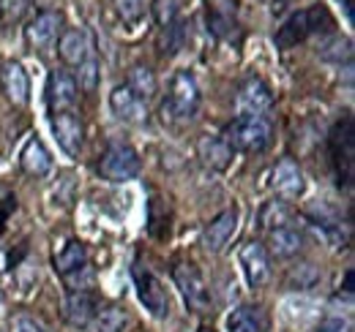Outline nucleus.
Here are the masks:
<instances>
[{
	"mask_svg": "<svg viewBox=\"0 0 355 332\" xmlns=\"http://www.w3.org/2000/svg\"><path fill=\"white\" fill-rule=\"evenodd\" d=\"M273 139V125L266 115H238L232 123L224 128V142L249 156H260L270 147Z\"/></svg>",
	"mask_w": 355,
	"mask_h": 332,
	"instance_id": "nucleus-1",
	"label": "nucleus"
},
{
	"mask_svg": "<svg viewBox=\"0 0 355 332\" xmlns=\"http://www.w3.org/2000/svg\"><path fill=\"white\" fill-rule=\"evenodd\" d=\"M328 28H334V19H331L328 8L325 6H309V8L295 11L284 19V25L276 30V44L282 49H290V46H298L309 36L320 33V30H328Z\"/></svg>",
	"mask_w": 355,
	"mask_h": 332,
	"instance_id": "nucleus-2",
	"label": "nucleus"
},
{
	"mask_svg": "<svg viewBox=\"0 0 355 332\" xmlns=\"http://www.w3.org/2000/svg\"><path fill=\"white\" fill-rule=\"evenodd\" d=\"M200 109V84L191 71L180 68L170 82V95L164 101V112H170L175 120H191Z\"/></svg>",
	"mask_w": 355,
	"mask_h": 332,
	"instance_id": "nucleus-3",
	"label": "nucleus"
},
{
	"mask_svg": "<svg viewBox=\"0 0 355 332\" xmlns=\"http://www.w3.org/2000/svg\"><path fill=\"white\" fill-rule=\"evenodd\" d=\"M331 164L336 172V183L339 185H350L353 180V156H355V139H353V118H345L334 125L331 139Z\"/></svg>",
	"mask_w": 355,
	"mask_h": 332,
	"instance_id": "nucleus-4",
	"label": "nucleus"
},
{
	"mask_svg": "<svg viewBox=\"0 0 355 332\" xmlns=\"http://www.w3.org/2000/svg\"><path fill=\"white\" fill-rule=\"evenodd\" d=\"M238 0H205V25L208 33L219 42L238 44L243 30H241V19H238Z\"/></svg>",
	"mask_w": 355,
	"mask_h": 332,
	"instance_id": "nucleus-5",
	"label": "nucleus"
},
{
	"mask_svg": "<svg viewBox=\"0 0 355 332\" xmlns=\"http://www.w3.org/2000/svg\"><path fill=\"white\" fill-rule=\"evenodd\" d=\"M142 161L132 145H112L98 161V174L110 183H129L139 174Z\"/></svg>",
	"mask_w": 355,
	"mask_h": 332,
	"instance_id": "nucleus-6",
	"label": "nucleus"
},
{
	"mask_svg": "<svg viewBox=\"0 0 355 332\" xmlns=\"http://www.w3.org/2000/svg\"><path fill=\"white\" fill-rule=\"evenodd\" d=\"M132 278L145 311H150V316H156V319H164L170 313V297H167V291L162 286V281L145 264H139V261L132 267Z\"/></svg>",
	"mask_w": 355,
	"mask_h": 332,
	"instance_id": "nucleus-7",
	"label": "nucleus"
},
{
	"mask_svg": "<svg viewBox=\"0 0 355 332\" xmlns=\"http://www.w3.org/2000/svg\"><path fill=\"white\" fill-rule=\"evenodd\" d=\"M173 281L175 286L180 289V297L183 302L194 311V313H205L211 308V291H208V284L205 278L200 275V270L194 264H175L173 270Z\"/></svg>",
	"mask_w": 355,
	"mask_h": 332,
	"instance_id": "nucleus-8",
	"label": "nucleus"
},
{
	"mask_svg": "<svg viewBox=\"0 0 355 332\" xmlns=\"http://www.w3.org/2000/svg\"><path fill=\"white\" fill-rule=\"evenodd\" d=\"M60 25H63V14H60V11H52V8L39 11V14L28 22V28H25V42H28V46H31L33 52L44 55V52H49V49L55 46V42H58Z\"/></svg>",
	"mask_w": 355,
	"mask_h": 332,
	"instance_id": "nucleus-9",
	"label": "nucleus"
},
{
	"mask_svg": "<svg viewBox=\"0 0 355 332\" xmlns=\"http://www.w3.org/2000/svg\"><path fill=\"white\" fill-rule=\"evenodd\" d=\"M44 93H46V107H49L52 115H58V112H74L77 95H80L77 82H74V74H69L63 68L49 71Z\"/></svg>",
	"mask_w": 355,
	"mask_h": 332,
	"instance_id": "nucleus-10",
	"label": "nucleus"
},
{
	"mask_svg": "<svg viewBox=\"0 0 355 332\" xmlns=\"http://www.w3.org/2000/svg\"><path fill=\"white\" fill-rule=\"evenodd\" d=\"M49 125H52V133L60 145V150L71 158L80 156L83 150V142H85V125L77 118V112H58V115H49Z\"/></svg>",
	"mask_w": 355,
	"mask_h": 332,
	"instance_id": "nucleus-11",
	"label": "nucleus"
},
{
	"mask_svg": "<svg viewBox=\"0 0 355 332\" xmlns=\"http://www.w3.org/2000/svg\"><path fill=\"white\" fill-rule=\"evenodd\" d=\"M238 261H241V270L246 275V284L252 289H260L270 281V259H268V250L263 243H246L238 250Z\"/></svg>",
	"mask_w": 355,
	"mask_h": 332,
	"instance_id": "nucleus-12",
	"label": "nucleus"
},
{
	"mask_svg": "<svg viewBox=\"0 0 355 332\" xmlns=\"http://www.w3.org/2000/svg\"><path fill=\"white\" fill-rule=\"evenodd\" d=\"M0 90L14 107H25L31 101V80L17 60H6L0 66Z\"/></svg>",
	"mask_w": 355,
	"mask_h": 332,
	"instance_id": "nucleus-13",
	"label": "nucleus"
},
{
	"mask_svg": "<svg viewBox=\"0 0 355 332\" xmlns=\"http://www.w3.org/2000/svg\"><path fill=\"white\" fill-rule=\"evenodd\" d=\"M235 232H238V210L230 208L219 212L208 226H205V232H202V246L211 250V253H219L224 250V246L235 237Z\"/></svg>",
	"mask_w": 355,
	"mask_h": 332,
	"instance_id": "nucleus-14",
	"label": "nucleus"
},
{
	"mask_svg": "<svg viewBox=\"0 0 355 332\" xmlns=\"http://www.w3.org/2000/svg\"><path fill=\"white\" fill-rule=\"evenodd\" d=\"M270 107H273V95L263 80L252 77L241 84V90H238V112L241 115H266Z\"/></svg>",
	"mask_w": 355,
	"mask_h": 332,
	"instance_id": "nucleus-15",
	"label": "nucleus"
},
{
	"mask_svg": "<svg viewBox=\"0 0 355 332\" xmlns=\"http://www.w3.org/2000/svg\"><path fill=\"white\" fill-rule=\"evenodd\" d=\"M304 188H306L304 172L293 158H282L279 164L273 166V191L282 199H298L304 194Z\"/></svg>",
	"mask_w": 355,
	"mask_h": 332,
	"instance_id": "nucleus-16",
	"label": "nucleus"
},
{
	"mask_svg": "<svg viewBox=\"0 0 355 332\" xmlns=\"http://www.w3.org/2000/svg\"><path fill=\"white\" fill-rule=\"evenodd\" d=\"M110 107H112V112H115L123 123L139 125L148 120V104H145L139 95H134L126 84H121V87H115V90L110 93Z\"/></svg>",
	"mask_w": 355,
	"mask_h": 332,
	"instance_id": "nucleus-17",
	"label": "nucleus"
},
{
	"mask_svg": "<svg viewBox=\"0 0 355 332\" xmlns=\"http://www.w3.org/2000/svg\"><path fill=\"white\" fill-rule=\"evenodd\" d=\"M90 36L88 30H83V28H74V30H66V33H60V39H58V55H60V60L66 63V66H74V68H80L85 60L90 57Z\"/></svg>",
	"mask_w": 355,
	"mask_h": 332,
	"instance_id": "nucleus-18",
	"label": "nucleus"
},
{
	"mask_svg": "<svg viewBox=\"0 0 355 332\" xmlns=\"http://www.w3.org/2000/svg\"><path fill=\"white\" fill-rule=\"evenodd\" d=\"M98 313V305L93 299V294L88 291H71L66 297V305H63V316L71 327H88L90 322L96 319Z\"/></svg>",
	"mask_w": 355,
	"mask_h": 332,
	"instance_id": "nucleus-19",
	"label": "nucleus"
},
{
	"mask_svg": "<svg viewBox=\"0 0 355 332\" xmlns=\"http://www.w3.org/2000/svg\"><path fill=\"white\" fill-rule=\"evenodd\" d=\"M19 166H22V172L31 174V177H46V174H49V169H52V156H49V150L44 147L42 139L33 136V139L25 142V147H22V153H19Z\"/></svg>",
	"mask_w": 355,
	"mask_h": 332,
	"instance_id": "nucleus-20",
	"label": "nucleus"
},
{
	"mask_svg": "<svg viewBox=\"0 0 355 332\" xmlns=\"http://www.w3.org/2000/svg\"><path fill=\"white\" fill-rule=\"evenodd\" d=\"M230 332H268V316L257 305H241L227 319Z\"/></svg>",
	"mask_w": 355,
	"mask_h": 332,
	"instance_id": "nucleus-21",
	"label": "nucleus"
},
{
	"mask_svg": "<svg viewBox=\"0 0 355 332\" xmlns=\"http://www.w3.org/2000/svg\"><path fill=\"white\" fill-rule=\"evenodd\" d=\"M197 153L202 158V164L216 169V172H224L230 161H232V147L224 142V136H202L200 145H197Z\"/></svg>",
	"mask_w": 355,
	"mask_h": 332,
	"instance_id": "nucleus-22",
	"label": "nucleus"
},
{
	"mask_svg": "<svg viewBox=\"0 0 355 332\" xmlns=\"http://www.w3.org/2000/svg\"><path fill=\"white\" fill-rule=\"evenodd\" d=\"M270 253L279 256V259H293L298 256L304 248V234L295 229V226H282V229H273L270 232Z\"/></svg>",
	"mask_w": 355,
	"mask_h": 332,
	"instance_id": "nucleus-23",
	"label": "nucleus"
},
{
	"mask_svg": "<svg viewBox=\"0 0 355 332\" xmlns=\"http://www.w3.org/2000/svg\"><path fill=\"white\" fill-rule=\"evenodd\" d=\"M83 267H88V248H85V243L69 240L66 248L55 256V270H58L63 278H69V275L80 273Z\"/></svg>",
	"mask_w": 355,
	"mask_h": 332,
	"instance_id": "nucleus-24",
	"label": "nucleus"
},
{
	"mask_svg": "<svg viewBox=\"0 0 355 332\" xmlns=\"http://www.w3.org/2000/svg\"><path fill=\"white\" fill-rule=\"evenodd\" d=\"M126 87L132 90L134 95H139L142 101H148V98L156 95L159 82H156V74H153L148 66L137 63V66H132V71H129V82H126Z\"/></svg>",
	"mask_w": 355,
	"mask_h": 332,
	"instance_id": "nucleus-25",
	"label": "nucleus"
},
{
	"mask_svg": "<svg viewBox=\"0 0 355 332\" xmlns=\"http://www.w3.org/2000/svg\"><path fill=\"white\" fill-rule=\"evenodd\" d=\"M293 221V212L284 202H266V208L260 210V226L266 232H273V229H282V226H290Z\"/></svg>",
	"mask_w": 355,
	"mask_h": 332,
	"instance_id": "nucleus-26",
	"label": "nucleus"
},
{
	"mask_svg": "<svg viewBox=\"0 0 355 332\" xmlns=\"http://www.w3.org/2000/svg\"><path fill=\"white\" fill-rule=\"evenodd\" d=\"M317 55H320L322 60H331V63H342V60L347 63V60L353 57V44H350V39L331 36V39H325V42L320 44Z\"/></svg>",
	"mask_w": 355,
	"mask_h": 332,
	"instance_id": "nucleus-27",
	"label": "nucleus"
},
{
	"mask_svg": "<svg viewBox=\"0 0 355 332\" xmlns=\"http://www.w3.org/2000/svg\"><path fill=\"white\" fill-rule=\"evenodd\" d=\"M126 313L121 311V308H107V311H101V313H96V319L90 322L93 332H123L126 330Z\"/></svg>",
	"mask_w": 355,
	"mask_h": 332,
	"instance_id": "nucleus-28",
	"label": "nucleus"
},
{
	"mask_svg": "<svg viewBox=\"0 0 355 332\" xmlns=\"http://www.w3.org/2000/svg\"><path fill=\"white\" fill-rule=\"evenodd\" d=\"M74 82H77V90H83V93H96V87H98V63L93 57H88L80 66Z\"/></svg>",
	"mask_w": 355,
	"mask_h": 332,
	"instance_id": "nucleus-29",
	"label": "nucleus"
},
{
	"mask_svg": "<svg viewBox=\"0 0 355 332\" xmlns=\"http://www.w3.org/2000/svg\"><path fill=\"white\" fill-rule=\"evenodd\" d=\"M31 8V0H0V22L17 25Z\"/></svg>",
	"mask_w": 355,
	"mask_h": 332,
	"instance_id": "nucleus-30",
	"label": "nucleus"
},
{
	"mask_svg": "<svg viewBox=\"0 0 355 332\" xmlns=\"http://www.w3.org/2000/svg\"><path fill=\"white\" fill-rule=\"evenodd\" d=\"M320 281V273L314 270V264H298L290 270V286L293 289H311Z\"/></svg>",
	"mask_w": 355,
	"mask_h": 332,
	"instance_id": "nucleus-31",
	"label": "nucleus"
},
{
	"mask_svg": "<svg viewBox=\"0 0 355 332\" xmlns=\"http://www.w3.org/2000/svg\"><path fill=\"white\" fill-rule=\"evenodd\" d=\"M112 6L126 25H134L145 17V0H112Z\"/></svg>",
	"mask_w": 355,
	"mask_h": 332,
	"instance_id": "nucleus-32",
	"label": "nucleus"
},
{
	"mask_svg": "<svg viewBox=\"0 0 355 332\" xmlns=\"http://www.w3.org/2000/svg\"><path fill=\"white\" fill-rule=\"evenodd\" d=\"M178 6H180V0H153V17H156V22L162 28H167L170 22H175Z\"/></svg>",
	"mask_w": 355,
	"mask_h": 332,
	"instance_id": "nucleus-33",
	"label": "nucleus"
},
{
	"mask_svg": "<svg viewBox=\"0 0 355 332\" xmlns=\"http://www.w3.org/2000/svg\"><path fill=\"white\" fill-rule=\"evenodd\" d=\"M345 327H347V324H345L342 319H334V316H331V319H322V322L317 324V332H345Z\"/></svg>",
	"mask_w": 355,
	"mask_h": 332,
	"instance_id": "nucleus-34",
	"label": "nucleus"
},
{
	"mask_svg": "<svg viewBox=\"0 0 355 332\" xmlns=\"http://www.w3.org/2000/svg\"><path fill=\"white\" fill-rule=\"evenodd\" d=\"M17 332H44L36 322H31V319H19L17 322Z\"/></svg>",
	"mask_w": 355,
	"mask_h": 332,
	"instance_id": "nucleus-35",
	"label": "nucleus"
},
{
	"mask_svg": "<svg viewBox=\"0 0 355 332\" xmlns=\"http://www.w3.org/2000/svg\"><path fill=\"white\" fill-rule=\"evenodd\" d=\"M339 3H342V6H345V8H347V14H350V17H353V0H339Z\"/></svg>",
	"mask_w": 355,
	"mask_h": 332,
	"instance_id": "nucleus-36",
	"label": "nucleus"
},
{
	"mask_svg": "<svg viewBox=\"0 0 355 332\" xmlns=\"http://www.w3.org/2000/svg\"><path fill=\"white\" fill-rule=\"evenodd\" d=\"M200 332H214L211 327H200Z\"/></svg>",
	"mask_w": 355,
	"mask_h": 332,
	"instance_id": "nucleus-37",
	"label": "nucleus"
}]
</instances>
